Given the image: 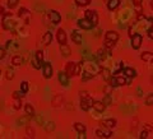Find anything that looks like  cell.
I'll use <instances>...</instances> for the list:
<instances>
[{
    "mask_svg": "<svg viewBox=\"0 0 153 139\" xmlns=\"http://www.w3.org/2000/svg\"><path fill=\"white\" fill-rule=\"evenodd\" d=\"M115 46V42L114 41H107V40H105V47L108 48V50H111Z\"/></svg>",
    "mask_w": 153,
    "mask_h": 139,
    "instance_id": "39",
    "label": "cell"
},
{
    "mask_svg": "<svg viewBox=\"0 0 153 139\" xmlns=\"http://www.w3.org/2000/svg\"><path fill=\"white\" fill-rule=\"evenodd\" d=\"M84 18L88 19V21L94 26V27L98 24V14H97V12H96V10H85Z\"/></svg>",
    "mask_w": 153,
    "mask_h": 139,
    "instance_id": "2",
    "label": "cell"
},
{
    "mask_svg": "<svg viewBox=\"0 0 153 139\" xmlns=\"http://www.w3.org/2000/svg\"><path fill=\"white\" fill-rule=\"evenodd\" d=\"M100 125H103V127H106L107 129H114L116 127V120H115V119H106V120L101 121Z\"/></svg>",
    "mask_w": 153,
    "mask_h": 139,
    "instance_id": "13",
    "label": "cell"
},
{
    "mask_svg": "<svg viewBox=\"0 0 153 139\" xmlns=\"http://www.w3.org/2000/svg\"><path fill=\"white\" fill-rule=\"evenodd\" d=\"M26 134H27V137L28 138H34V129L32 128V127H27L26 128Z\"/></svg>",
    "mask_w": 153,
    "mask_h": 139,
    "instance_id": "35",
    "label": "cell"
},
{
    "mask_svg": "<svg viewBox=\"0 0 153 139\" xmlns=\"http://www.w3.org/2000/svg\"><path fill=\"white\" fill-rule=\"evenodd\" d=\"M56 38H57V42H59L60 45L66 44V33H65V31L61 30V28H60V30H57Z\"/></svg>",
    "mask_w": 153,
    "mask_h": 139,
    "instance_id": "10",
    "label": "cell"
},
{
    "mask_svg": "<svg viewBox=\"0 0 153 139\" xmlns=\"http://www.w3.org/2000/svg\"><path fill=\"white\" fill-rule=\"evenodd\" d=\"M74 69H75V63H73V61H69V63H66V65H65V73L68 74L69 78L72 75H74Z\"/></svg>",
    "mask_w": 153,
    "mask_h": 139,
    "instance_id": "12",
    "label": "cell"
},
{
    "mask_svg": "<svg viewBox=\"0 0 153 139\" xmlns=\"http://www.w3.org/2000/svg\"><path fill=\"white\" fill-rule=\"evenodd\" d=\"M75 3L78 5H81V6H84V5H88L89 3H91V0H75Z\"/></svg>",
    "mask_w": 153,
    "mask_h": 139,
    "instance_id": "41",
    "label": "cell"
},
{
    "mask_svg": "<svg viewBox=\"0 0 153 139\" xmlns=\"http://www.w3.org/2000/svg\"><path fill=\"white\" fill-rule=\"evenodd\" d=\"M120 5V0H107V9L108 10H115Z\"/></svg>",
    "mask_w": 153,
    "mask_h": 139,
    "instance_id": "18",
    "label": "cell"
},
{
    "mask_svg": "<svg viewBox=\"0 0 153 139\" xmlns=\"http://www.w3.org/2000/svg\"><path fill=\"white\" fill-rule=\"evenodd\" d=\"M101 73H102V77H103V79L106 80V82H110L111 77H112V74L110 73V70L106 69V68H103V69L101 70Z\"/></svg>",
    "mask_w": 153,
    "mask_h": 139,
    "instance_id": "26",
    "label": "cell"
},
{
    "mask_svg": "<svg viewBox=\"0 0 153 139\" xmlns=\"http://www.w3.org/2000/svg\"><path fill=\"white\" fill-rule=\"evenodd\" d=\"M92 77H93V74H91L89 72H84V73H83V75H82V79L87 80V79H91Z\"/></svg>",
    "mask_w": 153,
    "mask_h": 139,
    "instance_id": "42",
    "label": "cell"
},
{
    "mask_svg": "<svg viewBox=\"0 0 153 139\" xmlns=\"http://www.w3.org/2000/svg\"><path fill=\"white\" fill-rule=\"evenodd\" d=\"M31 116H28V115H26L24 118H22V119H19V120L17 121V124L18 125H26V124H28V121L31 120Z\"/></svg>",
    "mask_w": 153,
    "mask_h": 139,
    "instance_id": "30",
    "label": "cell"
},
{
    "mask_svg": "<svg viewBox=\"0 0 153 139\" xmlns=\"http://www.w3.org/2000/svg\"><path fill=\"white\" fill-rule=\"evenodd\" d=\"M24 111H26V114H27L28 116H31V118H34V109H33V106H32L31 103H26Z\"/></svg>",
    "mask_w": 153,
    "mask_h": 139,
    "instance_id": "21",
    "label": "cell"
},
{
    "mask_svg": "<svg viewBox=\"0 0 153 139\" xmlns=\"http://www.w3.org/2000/svg\"><path fill=\"white\" fill-rule=\"evenodd\" d=\"M97 57H98V60L100 61H103L105 59H106V51L100 48V50L97 51Z\"/></svg>",
    "mask_w": 153,
    "mask_h": 139,
    "instance_id": "32",
    "label": "cell"
},
{
    "mask_svg": "<svg viewBox=\"0 0 153 139\" xmlns=\"http://www.w3.org/2000/svg\"><path fill=\"white\" fill-rule=\"evenodd\" d=\"M83 64H84V60H81L78 64H75V69H74V75H78L79 73H81V69L83 66Z\"/></svg>",
    "mask_w": 153,
    "mask_h": 139,
    "instance_id": "33",
    "label": "cell"
},
{
    "mask_svg": "<svg viewBox=\"0 0 153 139\" xmlns=\"http://www.w3.org/2000/svg\"><path fill=\"white\" fill-rule=\"evenodd\" d=\"M61 102H63V96H61V95L55 96V98L52 100V105H54V106H59V105H61Z\"/></svg>",
    "mask_w": 153,
    "mask_h": 139,
    "instance_id": "34",
    "label": "cell"
},
{
    "mask_svg": "<svg viewBox=\"0 0 153 139\" xmlns=\"http://www.w3.org/2000/svg\"><path fill=\"white\" fill-rule=\"evenodd\" d=\"M124 74L126 77H129V78H135V75H136L135 70L133 68H124Z\"/></svg>",
    "mask_w": 153,
    "mask_h": 139,
    "instance_id": "23",
    "label": "cell"
},
{
    "mask_svg": "<svg viewBox=\"0 0 153 139\" xmlns=\"http://www.w3.org/2000/svg\"><path fill=\"white\" fill-rule=\"evenodd\" d=\"M142 42H143L142 35L134 33L133 36H132V47L134 48V50H139V47L142 46Z\"/></svg>",
    "mask_w": 153,
    "mask_h": 139,
    "instance_id": "3",
    "label": "cell"
},
{
    "mask_svg": "<svg viewBox=\"0 0 153 139\" xmlns=\"http://www.w3.org/2000/svg\"><path fill=\"white\" fill-rule=\"evenodd\" d=\"M43 129L47 131V133H51V131L55 130V122H54V121H49V122H46V124L43 125Z\"/></svg>",
    "mask_w": 153,
    "mask_h": 139,
    "instance_id": "25",
    "label": "cell"
},
{
    "mask_svg": "<svg viewBox=\"0 0 153 139\" xmlns=\"http://www.w3.org/2000/svg\"><path fill=\"white\" fill-rule=\"evenodd\" d=\"M96 135H97L98 138H110L112 133L110 131V129L108 130H102V129H98V130H96Z\"/></svg>",
    "mask_w": 153,
    "mask_h": 139,
    "instance_id": "16",
    "label": "cell"
},
{
    "mask_svg": "<svg viewBox=\"0 0 153 139\" xmlns=\"http://www.w3.org/2000/svg\"><path fill=\"white\" fill-rule=\"evenodd\" d=\"M105 40L116 42V41L119 40V35H117V32H115V31H107L106 33H105Z\"/></svg>",
    "mask_w": 153,
    "mask_h": 139,
    "instance_id": "11",
    "label": "cell"
},
{
    "mask_svg": "<svg viewBox=\"0 0 153 139\" xmlns=\"http://www.w3.org/2000/svg\"><path fill=\"white\" fill-rule=\"evenodd\" d=\"M12 96H13V98H14V100H17V98H22V97L24 96V93H22V92H19V91H14Z\"/></svg>",
    "mask_w": 153,
    "mask_h": 139,
    "instance_id": "40",
    "label": "cell"
},
{
    "mask_svg": "<svg viewBox=\"0 0 153 139\" xmlns=\"http://www.w3.org/2000/svg\"><path fill=\"white\" fill-rule=\"evenodd\" d=\"M85 97H89V93L85 92V91H82L81 92V98H85Z\"/></svg>",
    "mask_w": 153,
    "mask_h": 139,
    "instance_id": "49",
    "label": "cell"
},
{
    "mask_svg": "<svg viewBox=\"0 0 153 139\" xmlns=\"http://www.w3.org/2000/svg\"><path fill=\"white\" fill-rule=\"evenodd\" d=\"M47 15H49V18L51 19V22H52L54 24L60 23V21H61V15H60V13L57 10H50L47 13Z\"/></svg>",
    "mask_w": 153,
    "mask_h": 139,
    "instance_id": "8",
    "label": "cell"
},
{
    "mask_svg": "<svg viewBox=\"0 0 153 139\" xmlns=\"http://www.w3.org/2000/svg\"><path fill=\"white\" fill-rule=\"evenodd\" d=\"M74 129L78 131V133H85V125L82 124V122H75Z\"/></svg>",
    "mask_w": 153,
    "mask_h": 139,
    "instance_id": "28",
    "label": "cell"
},
{
    "mask_svg": "<svg viewBox=\"0 0 153 139\" xmlns=\"http://www.w3.org/2000/svg\"><path fill=\"white\" fill-rule=\"evenodd\" d=\"M103 91H105V95H111V91H112V86H110V84L106 86Z\"/></svg>",
    "mask_w": 153,
    "mask_h": 139,
    "instance_id": "44",
    "label": "cell"
},
{
    "mask_svg": "<svg viewBox=\"0 0 153 139\" xmlns=\"http://www.w3.org/2000/svg\"><path fill=\"white\" fill-rule=\"evenodd\" d=\"M12 64L15 66L22 65V64H23V57H22L21 55H15V56L12 57Z\"/></svg>",
    "mask_w": 153,
    "mask_h": 139,
    "instance_id": "22",
    "label": "cell"
},
{
    "mask_svg": "<svg viewBox=\"0 0 153 139\" xmlns=\"http://www.w3.org/2000/svg\"><path fill=\"white\" fill-rule=\"evenodd\" d=\"M133 3H134V6H135V12L138 13V14H140V13L143 12V6L140 4V1L139 0H133Z\"/></svg>",
    "mask_w": 153,
    "mask_h": 139,
    "instance_id": "29",
    "label": "cell"
},
{
    "mask_svg": "<svg viewBox=\"0 0 153 139\" xmlns=\"http://www.w3.org/2000/svg\"><path fill=\"white\" fill-rule=\"evenodd\" d=\"M3 13H4V9H3V6L0 5V14H3Z\"/></svg>",
    "mask_w": 153,
    "mask_h": 139,
    "instance_id": "52",
    "label": "cell"
},
{
    "mask_svg": "<svg viewBox=\"0 0 153 139\" xmlns=\"http://www.w3.org/2000/svg\"><path fill=\"white\" fill-rule=\"evenodd\" d=\"M4 56H5V50L4 48H0V60H1Z\"/></svg>",
    "mask_w": 153,
    "mask_h": 139,
    "instance_id": "50",
    "label": "cell"
},
{
    "mask_svg": "<svg viewBox=\"0 0 153 139\" xmlns=\"http://www.w3.org/2000/svg\"><path fill=\"white\" fill-rule=\"evenodd\" d=\"M5 78L8 79V80H12L13 78H14V70H13V69H8V70H6Z\"/></svg>",
    "mask_w": 153,
    "mask_h": 139,
    "instance_id": "36",
    "label": "cell"
},
{
    "mask_svg": "<svg viewBox=\"0 0 153 139\" xmlns=\"http://www.w3.org/2000/svg\"><path fill=\"white\" fill-rule=\"evenodd\" d=\"M102 102H103L105 105H108V103H111V95H106V97H105V100Z\"/></svg>",
    "mask_w": 153,
    "mask_h": 139,
    "instance_id": "46",
    "label": "cell"
},
{
    "mask_svg": "<svg viewBox=\"0 0 153 139\" xmlns=\"http://www.w3.org/2000/svg\"><path fill=\"white\" fill-rule=\"evenodd\" d=\"M110 86L116 87V86H125L126 84V79L125 77H111L110 79Z\"/></svg>",
    "mask_w": 153,
    "mask_h": 139,
    "instance_id": "4",
    "label": "cell"
},
{
    "mask_svg": "<svg viewBox=\"0 0 153 139\" xmlns=\"http://www.w3.org/2000/svg\"><path fill=\"white\" fill-rule=\"evenodd\" d=\"M147 137H148V130H142V133H140V138L145 139Z\"/></svg>",
    "mask_w": 153,
    "mask_h": 139,
    "instance_id": "47",
    "label": "cell"
},
{
    "mask_svg": "<svg viewBox=\"0 0 153 139\" xmlns=\"http://www.w3.org/2000/svg\"><path fill=\"white\" fill-rule=\"evenodd\" d=\"M140 59L143 61H153V54L149 53V51H145L140 55Z\"/></svg>",
    "mask_w": 153,
    "mask_h": 139,
    "instance_id": "24",
    "label": "cell"
},
{
    "mask_svg": "<svg viewBox=\"0 0 153 139\" xmlns=\"http://www.w3.org/2000/svg\"><path fill=\"white\" fill-rule=\"evenodd\" d=\"M36 116V115H34ZM36 121L38 122V124H43V118L42 116H36Z\"/></svg>",
    "mask_w": 153,
    "mask_h": 139,
    "instance_id": "48",
    "label": "cell"
},
{
    "mask_svg": "<svg viewBox=\"0 0 153 139\" xmlns=\"http://www.w3.org/2000/svg\"><path fill=\"white\" fill-rule=\"evenodd\" d=\"M92 105H93V100L91 98V96L85 97V98H81V109L83 111H88L92 107Z\"/></svg>",
    "mask_w": 153,
    "mask_h": 139,
    "instance_id": "5",
    "label": "cell"
},
{
    "mask_svg": "<svg viewBox=\"0 0 153 139\" xmlns=\"http://www.w3.org/2000/svg\"><path fill=\"white\" fill-rule=\"evenodd\" d=\"M21 107H22L21 98H17V100L14 101V109H15V110H21Z\"/></svg>",
    "mask_w": 153,
    "mask_h": 139,
    "instance_id": "43",
    "label": "cell"
},
{
    "mask_svg": "<svg viewBox=\"0 0 153 139\" xmlns=\"http://www.w3.org/2000/svg\"><path fill=\"white\" fill-rule=\"evenodd\" d=\"M57 79H59L60 84L64 86V87H66L69 84V77L65 72H61V70H60V72L57 73Z\"/></svg>",
    "mask_w": 153,
    "mask_h": 139,
    "instance_id": "9",
    "label": "cell"
},
{
    "mask_svg": "<svg viewBox=\"0 0 153 139\" xmlns=\"http://www.w3.org/2000/svg\"><path fill=\"white\" fill-rule=\"evenodd\" d=\"M151 82H152V83H153V75H152V77H151Z\"/></svg>",
    "mask_w": 153,
    "mask_h": 139,
    "instance_id": "53",
    "label": "cell"
},
{
    "mask_svg": "<svg viewBox=\"0 0 153 139\" xmlns=\"http://www.w3.org/2000/svg\"><path fill=\"white\" fill-rule=\"evenodd\" d=\"M145 105L147 106H152L153 105V93L148 95V97H147V100H145Z\"/></svg>",
    "mask_w": 153,
    "mask_h": 139,
    "instance_id": "38",
    "label": "cell"
},
{
    "mask_svg": "<svg viewBox=\"0 0 153 139\" xmlns=\"http://www.w3.org/2000/svg\"><path fill=\"white\" fill-rule=\"evenodd\" d=\"M92 107H93L97 112H103L105 109H106V105H105L102 101H93V105H92Z\"/></svg>",
    "mask_w": 153,
    "mask_h": 139,
    "instance_id": "14",
    "label": "cell"
},
{
    "mask_svg": "<svg viewBox=\"0 0 153 139\" xmlns=\"http://www.w3.org/2000/svg\"><path fill=\"white\" fill-rule=\"evenodd\" d=\"M78 26H79V28H82V30H84V31H89V30H92V28L94 27L93 24L91 23V22L88 21V19H85V18H83V19H78Z\"/></svg>",
    "mask_w": 153,
    "mask_h": 139,
    "instance_id": "7",
    "label": "cell"
},
{
    "mask_svg": "<svg viewBox=\"0 0 153 139\" xmlns=\"http://www.w3.org/2000/svg\"><path fill=\"white\" fill-rule=\"evenodd\" d=\"M51 41H52V33L51 32H46V33L43 35L42 37V42L45 46H49V45L51 44Z\"/></svg>",
    "mask_w": 153,
    "mask_h": 139,
    "instance_id": "20",
    "label": "cell"
},
{
    "mask_svg": "<svg viewBox=\"0 0 153 139\" xmlns=\"http://www.w3.org/2000/svg\"><path fill=\"white\" fill-rule=\"evenodd\" d=\"M1 23H3V28H4L5 31H13L15 28V26H17V22L13 19L12 13H6V14H4Z\"/></svg>",
    "mask_w": 153,
    "mask_h": 139,
    "instance_id": "1",
    "label": "cell"
},
{
    "mask_svg": "<svg viewBox=\"0 0 153 139\" xmlns=\"http://www.w3.org/2000/svg\"><path fill=\"white\" fill-rule=\"evenodd\" d=\"M103 1H106V3H107V0H103Z\"/></svg>",
    "mask_w": 153,
    "mask_h": 139,
    "instance_id": "55",
    "label": "cell"
},
{
    "mask_svg": "<svg viewBox=\"0 0 153 139\" xmlns=\"http://www.w3.org/2000/svg\"><path fill=\"white\" fill-rule=\"evenodd\" d=\"M87 137H85V133H79L78 135V139H85Z\"/></svg>",
    "mask_w": 153,
    "mask_h": 139,
    "instance_id": "51",
    "label": "cell"
},
{
    "mask_svg": "<svg viewBox=\"0 0 153 139\" xmlns=\"http://www.w3.org/2000/svg\"><path fill=\"white\" fill-rule=\"evenodd\" d=\"M34 57H36L37 63L40 64L41 66H42V64H43V53H42V51H41V50L36 51V54H34Z\"/></svg>",
    "mask_w": 153,
    "mask_h": 139,
    "instance_id": "27",
    "label": "cell"
},
{
    "mask_svg": "<svg viewBox=\"0 0 153 139\" xmlns=\"http://www.w3.org/2000/svg\"><path fill=\"white\" fill-rule=\"evenodd\" d=\"M18 3H19V0H8V6L10 9H13L18 5Z\"/></svg>",
    "mask_w": 153,
    "mask_h": 139,
    "instance_id": "37",
    "label": "cell"
},
{
    "mask_svg": "<svg viewBox=\"0 0 153 139\" xmlns=\"http://www.w3.org/2000/svg\"><path fill=\"white\" fill-rule=\"evenodd\" d=\"M60 53H61V55H63L64 57H68L69 55L72 54V50H70L69 45H66V44L60 45Z\"/></svg>",
    "mask_w": 153,
    "mask_h": 139,
    "instance_id": "15",
    "label": "cell"
},
{
    "mask_svg": "<svg viewBox=\"0 0 153 139\" xmlns=\"http://www.w3.org/2000/svg\"><path fill=\"white\" fill-rule=\"evenodd\" d=\"M72 41L76 45H81L82 44V35L79 33L78 31H73L72 32Z\"/></svg>",
    "mask_w": 153,
    "mask_h": 139,
    "instance_id": "17",
    "label": "cell"
},
{
    "mask_svg": "<svg viewBox=\"0 0 153 139\" xmlns=\"http://www.w3.org/2000/svg\"><path fill=\"white\" fill-rule=\"evenodd\" d=\"M151 5H152V8H153V1H152V4H151Z\"/></svg>",
    "mask_w": 153,
    "mask_h": 139,
    "instance_id": "54",
    "label": "cell"
},
{
    "mask_svg": "<svg viewBox=\"0 0 153 139\" xmlns=\"http://www.w3.org/2000/svg\"><path fill=\"white\" fill-rule=\"evenodd\" d=\"M42 73L46 79H50L52 77V65L51 63H43L42 64Z\"/></svg>",
    "mask_w": 153,
    "mask_h": 139,
    "instance_id": "6",
    "label": "cell"
},
{
    "mask_svg": "<svg viewBox=\"0 0 153 139\" xmlns=\"http://www.w3.org/2000/svg\"><path fill=\"white\" fill-rule=\"evenodd\" d=\"M28 89H30V86H28V82H26V80H23V82L21 83V92L22 93H27Z\"/></svg>",
    "mask_w": 153,
    "mask_h": 139,
    "instance_id": "31",
    "label": "cell"
},
{
    "mask_svg": "<svg viewBox=\"0 0 153 139\" xmlns=\"http://www.w3.org/2000/svg\"><path fill=\"white\" fill-rule=\"evenodd\" d=\"M32 65H33V68H34V69H40V68H41V65L37 63L36 57H33V59H32Z\"/></svg>",
    "mask_w": 153,
    "mask_h": 139,
    "instance_id": "45",
    "label": "cell"
},
{
    "mask_svg": "<svg viewBox=\"0 0 153 139\" xmlns=\"http://www.w3.org/2000/svg\"><path fill=\"white\" fill-rule=\"evenodd\" d=\"M18 15H19V17H22V18H24L26 23H28V22H30V12H28L27 9H24V8L19 9Z\"/></svg>",
    "mask_w": 153,
    "mask_h": 139,
    "instance_id": "19",
    "label": "cell"
}]
</instances>
